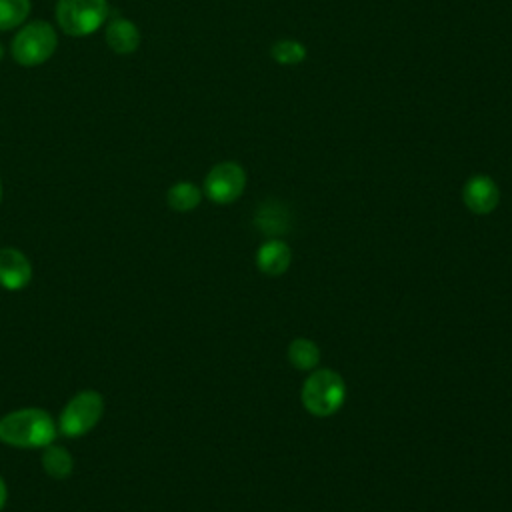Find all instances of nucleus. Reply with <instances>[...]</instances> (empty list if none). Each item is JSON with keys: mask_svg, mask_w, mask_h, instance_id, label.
Segmentation results:
<instances>
[{"mask_svg": "<svg viewBox=\"0 0 512 512\" xmlns=\"http://www.w3.org/2000/svg\"><path fill=\"white\" fill-rule=\"evenodd\" d=\"M4 56V48H2V44H0V58Z\"/></svg>", "mask_w": 512, "mask_h": 512, "instance_id": "17", "label": "nucleus"}, {"mask_svg": "<svg viewBox=\"0 0 512 512\" xmlns=\"http://www.w3.org/2000/svg\"><path fill=\"white\" fill-rule=\"evenodd\" d=\"M42 468L48 476L52 478H68L74 470V460L70 456V452L64 446H56V444H48L44 448L42 454Z\"/></svg>", "mask_w": 512, "mask_h": 512, "instance_id": "11", "label": "nucleus"}, {"mask_svg": "<svg viewBox=\"0 0 512 512\" xmlns=\"http://www.w3.org/2000/svg\"><path fill=\"white\" fill-rule=\"evenodd\" d=\"M32 10L30 0H0V30L20 26Z\"/></svg>", "mask_w": 512, "mask_h": 512, "instance_id": "15", "label": "nucleus"}, {"mask_svg": "<svg viewBox=\"0 0 512 512\" xmlns=\"http://www.w3.org/2000/svg\"><path fill=\"white\" fill-rule=\"evenodd\" d=\"M108 16L106 0H58L56 22L68 36H88L96 32Z\"/></svg>", "mask_w": 512, "mask_h": 512, "instance_id": "4", "label": "nucleus"}, {"mask_svg": "<svg viewBox=\"0 0 512 512\" xmlns=\"http://www.w3.org/2000/svg\"><path fill=\"white\" fill-rule=\"evenodd\" d=\"M464 206L478 216L490 214L500 204V188L488 174H474L464 182L462 188Z\"/></svg>", "mask_w": 512, "mask_h": 512, "instance_id": "7", "label": "nucleus"}, {"mask_svg": "<svg viewBox=\"0 0 512 512\" xmlns=\"http://www.w3.org/2000/svg\"><path fill=\"white\" fill-rule=\"evenodd\" d=\"M56 46V30L44 20H34L12 38V56L20 66L32 68L44 64L54 54Z\"/></svg>", "mask_w": 512, "mask_h": 512, "instance_id": "3", "label": "nucleus"}, {"mask_svg": "<svg viewBox=\"0 0 512 512\" xmlns=\"http://www.w3.org/2000/svg\"><path fill=\"white\" fill-rule=\"evenodd\" d=\"M32 280L30 260L16 248H0V286L6 290H22Z\"/></svg>", "mask_w": 512, "mask_h": 512, "instance_id": "8", "label": "nucleus"}, {"mask_svg": "<svg viewBox=\"0 0 512 512\" xmlns=\"http://www.w3.org/2000/svg\"><path fill=\"white\" fill-rule=\"evenodd\" d=\"M292 250L280 238H270L256 252V266L266 276H280L290 268Z\"/></svg>", "mask_w": 512, "mask_h": 512, "instance_id": "9", "label": "nucleus"}, {"mask_svg": "<svg viewBox=\"0 0 512 512\" xmlns=\"http://www.w3.org/2000/svg\"><path fill=\"white\" fill-rule=\"evenodd\" d=\"M270 56L276 64H282V66H298L306 60L308 56V50L306 46L300 42V40H294V38H282V40H276L272 46H270Z\"/></svg>", "mask_w": 512, "mask_h": 512, "instance_id": "14", "label": "nucleus"}, {"mask_svg": "<svg viewBox=\"0 0 512 512\" xmlns=\"http://www.w3.org/2000/svg\"><path fill=\"white\" fill-rule=\"evenodd\" d=\"M104 412V398L96 390H82L76 396L70 398V402L64 406L60 420H58V432L68 438H78L88 434L102 418Z\"/></svg>", "mask_w": 512, "mask_h": 512, "instance_id": "5", "label": "nucleus"}, {"mask_svg": "<svg viewBox=\"0 0 512 512\" xmlns=\"http://www.w3.org/2000/svg\"><path fill=\"white\" fill-rule=\"evenodd\" d=\"M202 200V190L192 182H176L166 192V202L176 212H190Z\"/></svg>", "mask_w": 512, "mask_h": 512, "instance_id": "12", "label": "nucleus"}, {"mask_svg": "<svg viewBox=\"0 0 512 512\" xmlns=\"http://www.w3.org/2000/svg\"><path fill=\"white\" fill-rule=\"evenodd\" d=\"M300 396L306 412L318 418H326L342 408L346 400V384L336 370L320 368L304 380Z\"/></svg>", "mask_w": 512, "mask_h": 512, "instance_id": "2", "label": "nucleus"}, {"mask_svg": "<svg viewBox=\"0 0 512 512\" xmlns=\"http://www.w3.org/2000/svg\"><path fill=\"white\" fill-rule=\"evenodd\" d=\"M6 496H8V492H6V484H4V480L0 478V510L4 508V504H6Z\"/></svg>", "mask_w": 512, "mask_h": 512, "instance_id": "16", "label": "nucleus"}, {"mask_svg": "<svg viewBox=\"0 0 512 512\" xmlns=\"http://www.w3.org/2000/svg\"><path fill=\"white\" fill-rule=\"evenodd\" d=\"M140 30L126 18H114L106 28V44L116 54H132L140 46Z\"/></svg>", "mask_w": 512, "mask_h": 512, "instance_id": "10", "label": "nucleus"}, {"mask_svg": "<svg viewBox=\"0 0 512 512\" xmlns=\"http://www.w3.org/2000/svg\"><path fill=\"white\" fill-rule=\"evenodd\" d=\"M246 188V172L238 162L224 160L214 164L206 178L202 192L214 204H232L236 202Z\"/></svg>", "mask_w": 512, "mask_h": 512, "instance_id": "6", "label": "nucleus"}, {"mask_svg": "<svg viewBox=\"0 0 512 512\" xmlns=\"http://www.w3.org/2000/svg\"><path fill=\"white\" fill-rule=\"evenodd\" d=\"M0 200H2V184H0Z\"/></svg>", "mask_w": 512, "mask_h": 512, "instance_id": "18", "label": "nucleus"}, {"mask_svg": "<svg viewBox=\"0 0 512 512\" xmlns=\"http://www.w3.org/2000/svg\"><path fill=\"white\" fill-rule=\"evenodd\" d=\"M56 434L54 418L42 408H22L0 418V442L14 448H46Z\"/></svg>", "mask_w": 512, "mask_h": 512, "instance_id": "1", "label": "nucleus"}, {"mask_svg": "<svg viewBox=\"0 0 512 512\" xmlns=\"http://www.w3.org/2000/svg\"><path fill=\"white\" fill-rule=\"evenodd\" d=\"M288 360L298 370H312L320 362V348L310 338H294L288 346Z\"/></svg>", "mask_w": 512, "mask_h": 512, "instance_id": "13", "label": "nucleus"}]
</instances>
